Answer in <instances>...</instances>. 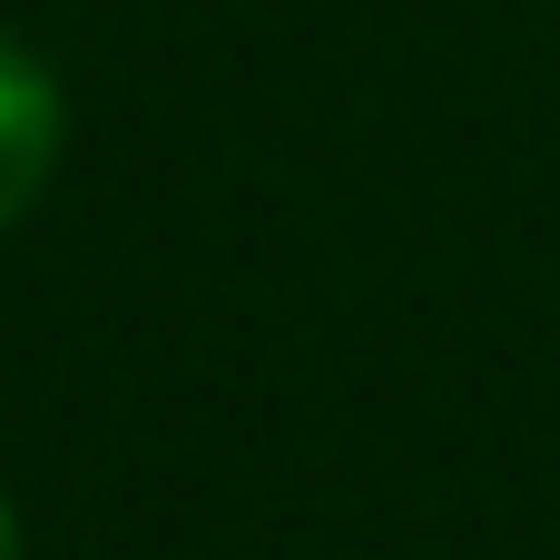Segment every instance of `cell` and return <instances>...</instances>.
I'll list each match as a JSON object with an SVG mask.
<instances>
[{
	"label": "cell",
	"instance_id": "1",
	"mask_svg": "<svg viewBox=\"0 0 560 560\" xmlns=\"http://www.w3.org/2000/svg\"><path fill=\"white\" fill-rule=\"evenodd\" d=\"M59 148H69V98H59L49 59L0 30V236L49 197Z\"/></svg>",
	"mask_w": 560,
	"mask_h": 560
},
{
	"label": "cell",
	"instance_id": "2",
	"mask_svg": "<svg viewBox=\"0 0 560 560\" xmlns=\"http://www.w3.org/2000/svg\"><path fill=\"white\" fill-rule=\"evenodd\" d=\"M0 560H20V512L0 502Z\"/></svg>",
	"mask_w": 560,
	"mask_h": 560
}]
</instances>
